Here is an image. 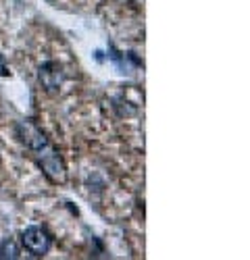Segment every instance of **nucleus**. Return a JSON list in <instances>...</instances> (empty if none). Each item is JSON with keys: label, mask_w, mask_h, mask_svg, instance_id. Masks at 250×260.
Wrapping results in <instances>:
<instances>
[{"label": "nucleus", "mask_w": 250, "mask_h": 260, "mask_svg": "<svg viewBox=\"0 0 250 260\" xmlns=\"http://www.w3.org/2000/svg\"><path fill=\"white\" fill-rule=\"evenodd\" d=\"M36 154H38V162H40L42 171L46 173L50 181H54V183H65L67 181V169H65L60 156L56 154V150L50 144L44 146L42 150H38Z\"/></svg>", "instance_id": "1"}, {"label": "nucleus", "mask_w": 250, "mask_h": 260, "mask_svg": "<svg viewBox=\"0 0 250 260\" xmlns=\"http://www.w3.org/2000/svg\"><path fill=\"white\" fill-rule=\"evenodd\" d=\"M21 242H23L25 250L32 252L34 256H42L50 250V235L40 227H27L23 235H21Z\"/></svg>", "instance_id": "2"}, {"label": "nucleus", "mask_w": 250, "mask_h": 260, "mask_svg": "<svg viewBox=\"0 0 250 260\" xmlns=\"http://www.w3.org/2000/svg\"><path fill=\"white\" fill-rule=\"evenodd\" d=\"M38 77H40V83L44 85L46 90H56L58 85L63 83V79H65V75H63V69L58 67L56 62H46V64H42Z\"/></svg>", "instance_id": "3"}, {"label": "nucleus", "mask_w": 250, "mask_h": 260, "mask_svg": "<svg viewBox=\"0 0 250 260\" xmlns=\"http://www.w3.org/2000/svg\"><path fill=\"white\" fill-rule=\"evenodd\" d=\"M19 134H21V140H23L34 150V152H38V150L48 146V140L42 136L32 123H27V121L25 123H19Z\"/></svg>", "instance_id": "4"}, {"label": "nucleus", "mask_w": 250, "mask_h": 260, "mask_svg": "<svg viewBox=\"0 0 250 260\" xmlns=\"http://www.w3.org/2000/svg\"><path fill=\"white\" fill-rule=\"evenodd\" d=\"M0 258H19V248L13 242H0Z\"/></svg>", "instance_id": "5"}]
</instances>
